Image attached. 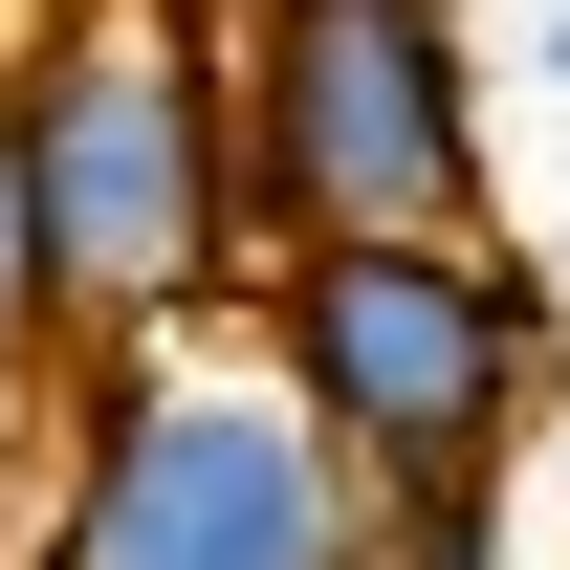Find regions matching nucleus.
I'll return each mask as SVG.
<instances>
[{"mask_svg": "<svg viewBox=\"0 0 570 570\" xmlns=\"http://www.w3.org/2000/svg\"><path fill=\"white\" fill-rule=\"evenodd\" d=\"M0 88H22V219H45L67 352L264 285V242H242V88H219L198 0H45Z\"/></svg>", "mask_w": 570, "mask_h": 570, "instance_id": "1", "label": "nucleus"}, {"mask_svg": "<svg viewBox=\"0 0 570 570\" xmlns=\"http://www.w3.org/2000/svg\"><path fill=\"white\" fill-rule=\"evenodd\" d=\"M45 570H373V461L307 417L264 307H176L88 352Z\"/></svg>", "mask_w": 570, "mask_h": 570, "instance_id": "2", "label": "nucleus"}, {"mask_svg": "<svg viewBox=\"0 0 570 570\" xmlns=\"http://www.w3.org/2000/svg\"><path fill=\"white\" fill-rule=\"evenodd\" d=\"M242 307L307 373V417L373 461V504L504 483V439L549 417V285L504 264L483 219H439V242H285Z\"/></svg>", "mask_w": 570, "mask_h": 570, "instance_id": "3", "label": "nucleus"}, {"mask_svg": "<svg viewBox=\"0 0 570 570\" xmlns=\"http://www.w3.org/2000/svg\"><path fill=\"white\" fill-rule=\"evenodd\" d=\"M242 242H439L483 219V67L439 0H242Z\"/></svg>", "mask_w": 570, "mask_h": 570, "instance_id": "4", "label": "nucleus"}, {"mask_svg": "<svg viewBox=\"0 0 570 570\" xmlns=\"http://www.w3.org/2000/svg\"><path fill=\"white\" fill-rule=\"evenodd\" d=\"M45 352H67V307H45V219H22V88H0V417L45 395Z\"/></svg>", "mask_w": 570, "mask_h": 570, "instance_id": "5", "label": "nucleus"}, {"mask_svg": "<svg viewBox=\"0 0 570 570\" xmlns=\"http://www.w3.org/2000/svg\"><path fill=\"white\" fill-rule=\"evenodd\" d=\"M373 570H504V483H417V504H373Z\"/></svg>", "mask_w": 570, "mask_h": 570, "instance_id": "6", "label": "nucleus"}, {"mask_svg": "<svg viewBox=\"0 0 570 570\" xmlns=\"http://www.w3.org/2000/svg\"><path fill=\"white\" fill-rule=\"evenodd\" d=\"M549 88H570V0H549Z\"/></svg>", "mask_w": 570, "mask_h": 570, "instance_id": "7", "label": "nucleus"}]
</instances>
